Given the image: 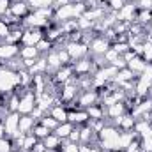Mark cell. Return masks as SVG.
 Segmentation results:
<instances>
[{"instance_id":"7dc6e473","label":"cell","mask_w":152,"mask_h":152,"mask_svg":"<svg viewBox=\"0 0 152 152\" xmlns=\"http://www.w3.org/2000/svg\"><path fill=\"white\" fill-rule=\"evenodd\" d=\"M110 4H112V7L117 9V11H120L124 7V0H110Z\"/></svg>"},{"instance_id":"8fae6325","label":"cell","mask_w":152,"mask_h":152,"mask_svg":"<svg viewBox=\"0 0 152 152\" xmlns=\"http://www.w3.org/2000/svg\"><path fill=\"white\" fill-rule=\"evenodd\" d=\"M147 66H149V64H147L145 60L138 58V57H134V58H131V60L127 62V69H131L133 73H143Z\"/></svg>"},{"instance_id":"bcb514c9","label":"cell","mask_w":152,"mask_h":152,"mask_svg":"<svg viewBox=\"0 0 152 152\" xmlns=\"http://www.w3.org/2000/svg\"><path fill=\"white\" fill-rule=\"evenodd\" d=\"M69 140L76 143V142H80V129H73L71 131V134H69Z\"/></svg>"},{"instance_id":"cb8c5ba5","label":"cell","mask_w":152,"mask_h":152,"mask_svg":"<svg viewBox=\"0 0 152 152\" xmlns=\"http://www.w3.org/2000/svg\"><path fill=\"white\" fill-rule=\"evenodd\" d=\"M60 140L62 138H58L57 134H48L44 138V145H46V149H58L60 147Z\"/></svg>"},{"instance_id":"52a82bcc","label":"cell","mask_w":152,"mask_h":152,"mask_svg":"<svg viewBox=\"0 0 152 152\" xmlns=\"http://www.w3.org/2000/svg\"><path fill=\"white\" fill-rule=\"evenodd\" d=\"M20 53V48L12 42H5V44H0V60H9L12 57H16Z\"/></svg>"},{"instance_id":"91938a15","label":"cell","mask_w":152,"mask_h":152,"mask_svg":"<svg viewBox=\"0 0 152 152\" xmlns=\"http://www.w3.org/2000/svg\"><path fill=\"white\" fill-rule=\"evenodd\" d=\"M151 20H152V18H151Z\"/></svg>"},{"instance_id":"5b68a950","label":"cell","mask_w":152,"mask_h":152,"mask_svg":"<svg viewBox=\"0 0 152 152\" xmlns=\"http://www.w3.org/2000/svg\"><path fill=\"white\" fill-rule=\"evenodd\" d=\"M117 73H118V69H117L115 66L103 67V69H99V73L96 75V78H94V83H96L97 87H101V85H104L108 80H113Z\"/></svg>"},{"instance_id":"ee69618b","label":"cell","mask_w":152,"mask_h":152,"mask_svg":"<svg viewBox=\"0 0 152 152\" xmlns=\"http://www.w3.org/2000/svg\"><path fill=\"white\" fill-rule=\"evenodd\" d=\"M11 5H9V0H0V14H5L9 12Z\"/></svg>"},{"instance_id":"db71d44e","label":"cell","mask_w":152,"mask_h":152,"mask_svg":"<svg viewBox=\"0 0 152 152\" xmlns=\"http://www.w3.org/2000/svg\"><path fill=\"white\" fill-rule=\"evenodd\" d=\"M4 133H5V127L4 124H0V138H4Z\"/></svg>"},{"instance_id":"680465c9","label":"cell","mask_w":152,"mask_h":152,"mask_svg":"<svg viewBox=\"0 0 152 152\" xmlns=\"http://www.w3.org/2000/svg\"><path fill=\"white\" fill-rule=\"evenodd\" d=\"M16 2H18V0H16Z\"/></svg>"},{"instance_id":"f6af8a7d","label":"cell","mask_w":152,"mask_h":152,"mask_svg":"<svg viewBox=\"0 0 152 152\" xmlns=\"http://www.w3.org/2000/svg\"><path fill=\"white\" fill-rule=\"evenodd\" d=\"M64 152H80V147H78L76 143H73V142H69V143L64 147Z\"/></svg>"},{"instance_id":"7bdbcfd3","label":"cell","mask_w":152,"mask_h":152,"mask_svg":"<svg viewBox=\"0 0 152 152\" xmlns=\"http://www.w3.org/2000/svg\"><path fill=\"white\" fill-rule=\"evenodd\" d=\"M127 48H129V46H127L126 42H120V44L117 42V44L113 46V50L117 51V53H118V55H120V53H126V51H127Z\"/></svg>"},{"instance_id":"c3c4849f","label":"cell","mask_w":152,"mask_h":152,"mask_svg":"<svg viewBox=\"0 0 152 152\" xmlns=\"http://www.w3.org/2000/svg\"><path fill=\"white\" fill-rule=\"evenodd\" d=\"M32 151H34V152H44V151H46V145H44V143H36Z\"/></svg>"},{"instance_id":"9a60e30c","label":"cell","mask_w":152,"mask_h":152,"mask_svg":"<svg viewBox=\"0 0 152 152\" xmlns=\"http://www.w3.org/2000/svg\"><path fill=\"white\" fill-rule=\"evenodd\" d=\"M96 101H97V94H96V92H85V94L80 97V104H81L83 108H88V106L96 104Z\"/></svg>"},{"instance_id":"4fadbf2b","label":"cell","mask_w":152,"mask_h":152,"mask_svg":"<svg viewBox=\"0 0 152 152\" xmlns=\"http://www.w3.org/2000/svg\"><path fill=\"white\" fill-rule=\"evenodd\" d=\"M133 76H134V73L131 71V69H118V73L115 75V78H113V81H117L118 85H124L126 81H131L133 80Z\"/></svg>"},{"instance_id":"9f6ffc18","label":"cell","mask_w":152,"mask_h":152,"mask_svg":"<svg viewBox=\"0 0 152 152\" xmlns=\"http://www.w3.org/2000/svg\"><path fill=\"white\" fill-rule=\"evenodd\" d=\"M113 152H118V151H113Z\"/></svg>"},{"instance_id":"ab89813d","label":"cell","mask_w":152,"mask_h":152,"mask_svg":"<svg viewBox=\"0 0 152 152\" xmlns=\"http://www.w3.org/2000/svg\"><path fill=\"white\" fill-rule=\"evenodd\" d=\"M90 136H92V129H81V131H80V140H81V142L87 143V142L90 140Z\"/></svg>"},{"instance_id":"f1b7e54d","label":"cell","mask_w":152,"mask_h":152,"mask_svg":"<svg viewBox=\"0 0 152 152\" xmlns=\"http://www.w3.org/2000/svg\"><path fill=\"white\" fill-rule=\"evenodd\" d=\"M46 64H48V67H51V69H60V67H62V62H60V58H58L57 53H50Z\"/></svg>"},{"instance_id":"277c9868","label":"cell","mask_w":152,"mask_h":152,"mask_svg":"<svg viewBox=\"0 0 152 152\" xmlns=\"http://www.w3.org/2000/svg\"><path fill=\"white\" fill-rule=\"evenodd\" d=\"M4 127H5V133L9 136H18L20 133V113L18 112H12L4 118Z\"/></svg>"},{"instance_id":"9c48e42d","label":"cell","mask_w":152,"mask_h":152,"mask_svg":"<svg viewBox=\"0 0 152 152\" xmlns=\"http://www.w3.org/2000/svg\"><path fill=\"white\" fill-rule=\"evenodd\" d=\"M55 18L57 20H62V21H67L69 18H76L75 12V5L73 4H66V5H60L55 12Z\"/></svg>"},{"instance_id":"8d00e7d4","label":"cell","mask_w":152,"mask_h":152,"mask_svg":"<svg viewBox=\"0 0 152 152\" xmlns=\"http://www.w3.org/2000/svg\"><path fill=\"white\" fill-rule=\"evenodd\" d=\"M57 55H58V58H60V62H62V66H67V62L71 60V57H69V53H67V50H58V51H57Z\"/></svg>"},{"instance_id":"e575fe53","label":"cell","mask_w":152,"mask_h":152,"mask_svg":"<svg viewBox=\"0 0 152 152\" xmlns=\"http://www.w3.org/2000/svg\"><path fill=\"white\" fill-rule=\"evenodd\" d=\"M36 48H37V51H41V53H44V51H50V48H51V42H50V41H46V39H41L37 44H36Z\"/></svg>"},{"instance_id":"44dd1931","label":"cell","mask_w":152,"mask_h":152,"mask_svg":"<svg viewBox=\"0 0 152 152\" xmlns=\"http://www.w3.org/2000/svg\"><path fill=\"white\" fill-rule=\"evenodd\" d=\"M75 71H76V75H81V76L88 75L90 73V60H80V62H76Z\"/></svg>"},{"instance_id":"7c38bea8","label":"cell","mask_w":152,"mask_h":152,"mask_svg":"<svg viewBox=\"0 0 152 152\" xmlns=\"http://www.w3.org/2000/svg\"><path fill=\"white\" fill-rule=\"evenodd\" d=\"M90 50H92L94 53H97V55H104V53L110 50V48H108V41H104V39H96V41H92Z\"/></svg>"},{"instance_id":"d6a6232c","label":"cell","mask_w":152,"mask_h":152,"mask_svg":"<svg viewBox=\"0 0 152 152\" xmlns=\"http://www.w3.org/2000/svg\"><path fill=\"white\" fill-rule=\"evenodd\" d=\"M87 113H88V117H92L94 120H99V118H103V110H99L96 104L88 106V108H87Z\"/></svg>"},{"instance_id":"60d3db41","label":"cell","mask_w":152,"mask_h":152,"mask_svg":"<svg viewBox=\"0 0 152 152\" xmlns=\"http://www.w3.org/2000/svg\"><path fill=\"white\" fill-rule=\"evenodd\" d=\"M9 32H11V30H9V27H7V23L0 20V37H5V39H7Z\"/></svg>"},{"instance_id":"b9f144b4","label":"cell","mask_w":152,"mask_h":152,"mask_svg":"<svg viewBox=\"0 0 152 152\" xmlns=\"http://www.w3.org/2000/svg\"><path fill=\"white\" fill-rule=\"evenodd\" d=\"M0 152H11V142L0 138Z\"/></svg>"},{"instance_id":"ba28073f","label":"cell","mask_w":152,"mask_h":152,"mask_svg":"<svg viewBox=\"0 0 152 152\" xmlns=\"http://www.w3.org/2000/svg\"><path fill=\"white\" fill-rule=\"evenodd\" d=\"M41 39H42L41 30L34 28V30H27V32H23V36H21V42H23L25 46H36Z\"/></svg>"},{"instance_id":"d4e9b609","label":"cell","mask_w":152,"mask_h":152,"mask_svg":"<svg viewBox=\"0 0 152 152\" xmlns=\"http://www.w3.org/2000/svg\"><path fill=\"white\" fill-rule=\"evenodd\" d=\"M87 118H88V113H87V112H75V113L67 115V120H71V122H75V124H83Z\"/></svg>"},{"instance_id":"5bb4252c","label":"cell","mask_w":152,"mask_h":152,"mask_svg":"<svg viewBox=\"0 0 152 152\" xmlns=\"http://www.w3.org/2000/svg\"><path fill=\"white\" fill-rule=\"evenodd\" d=\"M133 14H134V5H133V4H126V5L118 11V20L129 21V20H133Z\"/></svg>"},{"instance_id":"11a10c76","label":"cell","mask_w":152,"mask_h":152,"mask_svg":"<svg viewBox=\"0 0 152 152\" xmlns=\"http://www.w3.org/2000/svg\"><path fill=\"white\" fill-rule=\"evenodd\" d=\"M44 152H58V151H57V149H46Z\"/></svg>"},{"instance_id":"ffe728a7","label":"cell","mask_w":152,"mask_h":152,"mask_svg":"<svg viewBox=\"0 0 152 152\" xmlns=\"http://www.w3.org/2000/svg\"><path fill=\"white\" fill-rule=\"evenodd\" d=\"M134 127H136V131H140V134H142L143 138L152 136V127L149 126V122H147V120H142V122L134 124Z\"/></svg>"},{"instance_id":"1f68e13d","label":"cell","mask_w":152,"mask_h":152,"mask_svg":"<svg viewBox=\"0 0 152 152\" xmlns=\"http://www.w3.org/2000/svg\"><path fill=\"white\" fill-rule=\"evenodd\" d=\"M76 94V87L73 81H69L67 85H66V88H64V92H62V99H71L73 96Z\"/></svg>"},{"instance_id":"e0dca14e","label":"cell","mask_w":152,"mask_h":152,"mask_svg":"<svg viewBox=\"0 0 152 152\" xmlns=\"http://www.w3.org/2000/svg\"><path fill=\"white\" fill-rule=\"evenodd\" d=\"M71 131H73V126H71L69 122H62V124H58V127L55 129V134H57L58 138H69Z\"/></svg>"},{"instance_id":"836d02e7","label":"cell","mask_w":152,"mask_h":152,"mask_svg":"<svg viewBox=\"0 0 152 152\" xmlns=\"http://www.w3.org/2000/svg\"><path fill=\"white\" fill-rule=\"evenodd\" d=\"M48 134H50V129H48V127H44L42 124L37 126V127H34V136H36V138H42V140H44Z\"/></svg>"},{"instance_id":"484cf974","label":"cell","mask_w":152,"mask_h":152,"mask_svg":"<svg viewBox=\"0 0 152 152\" xmlns=\"http://www.w3.org/2000/svg\"><path fill=\"white\" fill-rule=\"evenodd\" d=\"M118 126H120L122 129L129 131V129H133V127H134V118H133L131 115H122V117H120V120H118Z\"/></svg>"},{"instance_id":"8992f818","label":"cell","mask_w":152,"mask_h":152,"mask_svg":"<svg viewBox=\"0 0 152 152\" xmlns=\"http://www.w3.org/2000/svg\"><path fill=\"white\" fill-rule=\"evenodd\" d=\"M37 104H36V97L32 96V94H27V96H23L21 99H20V104H18V113H23V115H28L34 112V108H36Z\"/></svg>"},{"instance_id":"f907efd6","label":"cell","mask_w":152,"mask_h":152,"mask_svg":"<svg viewBox=\"0 0 152 152\" xmlns=\"http://www.w3.org/2000/svg\"><path fill=\"white\" fill-rule=\"evenodd\" d=\"M140 5H142L143 9H152V0H142Z\"/></svg>"},{"instance_id":"816d5d0a","label":"cell","mask_w":152,"mask_h":152,"mask_svg":"<svg viewBox=\"0 0 152 152\" xmlns=\"http://www.w3.org/2000/svg\"><path fill=\"white\" fill-rule=\"evenodd\" d=\"M80 152H96L92 147H88V145H81L80 147Z\"/></svg>"},{"instance_id":"3957f363","label":"cell","mask_w":152,"mask_h":152,"mask_svg":"<svg viewBox=\"0 0 152 152\" xmlns=\"http://www.w3.org/2000/svg\"><path fill=\"white\" fill-rule=\"evenodd\" d=\"M151 87H152V66L149 64V66L145 67V71L142 73L140 80H138V85H136V92H138L140 96H145V94L151 90Z\"/></svg>"},{"instance_id":"f546056e","label":"cell","mask_w":152,"mask_h":152,"mask_svg":"<svg viewBox=\"0 0 152 152\" xmlns=\"http://www.w3.org/2000/svg\"><path fill=\"white\" fill-rule=\"evenodd\" d=\"M41 124H42L44 127H48L50 131H51V129L55 131V129L58 127V124H60V122H57V120H55V118L50 115V117H42V118H41Z\"/></svg>"},{"instance_id":"2e32d148","label":"cell","mask_w":152,"mask_h":152,"mask_svg":"<svg viewBox=\"0 0 152 152\" xmlns=\"http://www.w3.org/2000/svg\"><path fill=\"white\" fill-rule=\"evenodd\" d=\"M34 127V117H20V133H30V129Z\"/></svg>"},{"instance_id":"4316f807","label":"cell","mask_w":152,"mask_h":152,"mask_svg":"<svg viewBox=\"0 0 152 152\" xmlns=\"http://www.w3.org/2000/svg\"><path fill=\"white\" fill-rule=\"evenodd\" d=\"M37 143V138L34 136V134H25V138H23V143H21V149L23 151H32L34 149V145Z\"/></svg>"},{"instance_id":"f5cc1de1","label":"cell","mask_w":152,"mask_h":152,"mask_svg":"<svg viewBox=\"0 0 152 152\" xmlns=\"http://www.w3.org/2000/svg\"><path fill=\"white\" fill-rule=\"evenodd\" d=\"M55 4H58V7H60V5H66V4H69V0H55Z\"/></svg>"},{"instance_id":"83f0119b","label":"cell","mask_w":152,"mask_h":152,"mask_svg":"<svg viewBox=\"0 0 152 152\" xmlns=\"http://www.w3.org/2000/svg\"><path fill=\"white\" fill-rule=\"evenodd\" d=\"M122 113H124V106H122L120 103H113V104H110V106H108V115H110L112 118L122 117Z\"/></svg>"},{"instance_id":"6da1fadb","label":"cell","mask_w":152,"mask_h":152,"mask_svg":"<svg viewBox=\"0 0 152 152\" xmlns=\"http://www.w3.org/2000/svg\"><path fill=\"white\" fill-rule=\"evenodd\" d=\"M99 136H101V140H103V149H106V151H120V147H118V136H120V133L115 129V127H103L101 131H99Z\"/></svg>"},{"instance_id":"603a6c76","label":"cell","mask_w":152,"mask_h":152,"mask_svg":"<svg viewBox=\"0 0 152 152\" xmlns=\"http://www.w3.org/2000/svg\"><path fill=\"white\" fill-rule=\"evenodd\" d=\"M20 55H21V58L23 60H27V58H37L39 51L36 46H25L21 51H20Z\"/></svg>"},{"instance_id":"ac0fdd59","label":"cell","mask_w":152,"mask_h":152,"mask_svg":"<svg viewBox=\"0 0 152 152\" xmlns=\"http://www.w3.org/2000/svg\"><path fill=\"white\" fill-rule=\"evenodd\" d=\"M27 7H28V4H25V2H14L12 5H11V9H9V12L12 14V16H21V14H25L27 12Z\"/></svg>"},{"instance_id":"d590c367","label":"cell","mask_w":152,"mask_h":152,"mask_svg":"<svg viewBox=\"0 0 152 152\" xmlns=\"http://www.w3.org/2000/svg\"><path fill=\"white\" fill-rule=\"evenodd\" d=\"M142 53H143V58H145V62H151V60H152V44H151V42H147V44L143 46Z\"/></svg>"},{"instance_id":"7402d4cb","label":"cell","mask_w":152,"mask_h":152,"mask_svg":"<svg viewBox=\"0 0 152 152\" xmlns=\"http://www.w3.org/2000/svg\"><path fill=\"white\" fill-rule=\"evenodd\" d=\"M55 4V0H28V5L36 9H50Z\"/></svg>"},{"instance_id":"7a4b0ae2","label":"cell","mask_w":152,"mask_h":152,"mask_svg":"<svg viewBox=\"0 0 152 152\" xmlns=\"http://www.w3.org/2000/svg\"><path fill=\"white\" fill-rule=\"evenodd\" d=\"M20 83H21V75L20 73H14L11 69L0 71V92H7V90L14 88Z\"/></svg>"},{"instance_id":"30bf717a","label":"cell","mask_w":152,"mask_h":152,"mask_svg":"<svg viewBox=\"0 0 152 152\" xmlns=\"http://www.w3.org/2000/svg\"><path fill=\"white\" fill-rule=\"evenodd\" d=\"M67 53H69V57L71 58H80V57H83L85 53H87V46L85 44H81V42H69L67 44Z\"/></svg>"},{"instance_id":"681fc988","label":"cell","mask_w":152,"mask_h":152,"mask_svg":"<svg viewBox=\"0 0 152 152\" xmlns=\"http://www.w3.org/2000/svg\"><path fill=\"white\" fill-rule=\"evenodd\" d=\"M151 18H152V14H151V12H149V11H147V12L143 11V12L140 14V20H142V21H149Z\"/></svg>"},{"instance_id":"74e56055","label":"cell","mask_w":152,"mask_h":152,"mask_svg":"<svg viewBox=\"0 0 152 152\" xmlns=\"http://www.w3.org/2000/svg\"><path fill=\"white\" fill-rule=\"evenodd\" d=\"M104 58H106L108 62H112V64H113V62L117 60V58H120V55H118V53L115 51L113 48H112V50H108V51L104 53Z\"/></svg>"},{"instance_id":"d6986e66","label":"cell","mask_w":152,"mask_h":152,"mask_svg":"<svg viewBox=\"0 0 152 152\" xmlns=\"http://www.w3.org/2000/svg\"><path fill=\"white\" fill-rule=\"evenodd\" d=\"M67 112L62 108V106H55V108H51V117L57 120V122H67Z\"/></svg>"},{"instance_id":"f35d334b","label":"cell","mask_w":152,"mask_h":152,"mask_svg":"<svg viewBox=\"0 0 152 152\" xmlns=\"http://www.w3.org/2000/svg\"><path fill=\"white\" fill-rule=\"evenodd\" d=\"M142 152H152V136H149V138H143V143H142Z\"/></svg>"},{"instance_id":"6f0895ef","label":"cell","mask_w":152,"mask_h":152,"mask_svg":"<svg viewBox=\"0 0 152 152\" xmlns=\"http://www.w3.org/2000/svg\"><path fill=\"white\" fill-rule=\"evenodd\" d=\"M151 90H152V87H151Z\"/></svg>"},{"instance_id":"4dcf8cb0","label":"cell","mask_w":152,"mask_h":152,"mask_svg":"<svg viewBox=\"0 0 152 152\" xmlns=\"http://www.w3.org/2000/svg\"><path fill=\"white\" fill-rule=\"evenodd\" d=\"M71 73H73V69H71V67L62 66V67L58 69V73H57V80H58V81H67V78H69Z\"/></svg>"}]
</instances>
